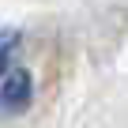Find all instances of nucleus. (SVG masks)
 <instances>
[{
  "label": "nucleus",
  "instance_id": "f257e3e1",
  "mask_svg": "<svg viewBox=\"0 0 128 128\" xmlns=\"http://www.w3.org/2000/svg\"><path fill=\"white\" fill-rule=\"evenodd\" d=\"M30 98H34V79H30V72H23V68L8 72V76H4V87H0V117L23 113V109L30 106Z\"/></svg>",
  "mask_w": 128,
  "mask_h": 128
},
{
  "label": "nucleus",
  "instance_id": "f03ea898",
  "mask_svg": "<svg viewBox=\"0 0 128 128\" xmlns=\"http://www.w3.org/2000/svg\"><path fill=\"white\" fill-rule=\"evenodd\" d=\"M15 45H19V34L0 38V79H4V76H8V68H12V53H15Z\"/></svg>",
  "mask_w": 128,
  "mask_h": 128
}]
</instances>
